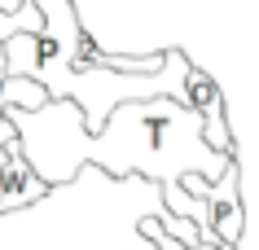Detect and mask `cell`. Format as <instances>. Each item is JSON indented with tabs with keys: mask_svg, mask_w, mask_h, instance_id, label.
<instances>
[{
	"mask_svg": "<svg viewBox=\"0 0 259 250\" xmlns=\"http://www.w3.org/2000/svg\"><path fill=\"white\" fill-rule=\"evenodd\" d=\"M5 119L18 127L22 154L49 189L70 184L83 167H101L114 180L145 176L163 189L180 184L185 176H206L215 184L237 163L233 154H215L206 145L202 114L171 97L119 106L97 136L75 101H49L35 114L5 110Z\"/></svg>",
	"mask_w": 259,
	"mask_h": 250,
	"instance_id": "6da1fadb",
	"label": "cell"
},
{
	"mask_svg": "<svg viewBox=\"0 0 259 250\" xmlns=\"http://www.w3.org/2000/svg\"><path fill=\"white\" fill-rule=\"evenodd\" d=\"M18 127L0 123V167ZM141 220H163V228L189 250H202V228L167 207L158 180L132 176L114 180L101 167H83L62 189L27 211H0V250H154L141 237Z\"/></svg>",
	"mask_w": 259,
	"mask_h": 250,
	"instance_id": "7a4b0ae2",
	"label": "cell"
},
{
	"mask_svg": "<svg viewBox=\"0 0 259 250\" xmlns=\"http://www.w3.org/2000/svg\"><path fill=\"white\" fill-rule=\"evenodd\" d=\"M185 193L206 202V215H211V233H215L220 246L242 250V233H246V207H242V163H233L215 184L206 176H185Z\"/></svg>",
	"mask_w": 259,
	"mask_h": 250,
	"instance_id": "3957f363",
	"label": "cell"
},
{
	"mask_svg": "<svg viewBox=\"0 0 259 250\" xmlns=\"http://www.w3.org/2000/svg\"><path fill=\"white\" fill-rule=\"evenodd\" d=\"M49 197V184L35 176L31 158L22 154V140H9V154H5V167H0V211H27L35 202Z\"/></svg>",
	"mask_w": 259,
	"mask_h": 250,
	"instance_id": "277c9868",
	"label": "cell"
},
{
	"mask_svg": "<svg viewBox=\"0 0 259 250\" xmlns=\"http://www.w3.org/2000/svg\"><path fill=\"white\" fill-rule=\"evenodd\" d=\"M49 88L35 79H18V75H9V83H5V110H22V114H35L49 106Z\"/></svg>",
	"mask_w": 259,
	"mask_h": 250,
	"instance_id": "5b68a950",
	"label": "cell"
}]
</instances>
